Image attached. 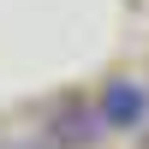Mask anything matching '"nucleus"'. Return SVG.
Wrapping results in <instances>:
<instances>
[{
  "label": "nucleus",
  "instance_id": "f03ea898",
  "mask_svg": "<svg viewBox=\"0 0 149 149\" xmlns=\"http://www.w3.org/2000/svg\"><path fill=\"white\" fill-rule=\"evenodd\" d=\"M102 113H95V107H84V102H72L66 113L54 119V137H48V149H84V143H95L102 137Z\"/></svg>",
  "mask_w": 149,
  "mask_h": 149
},
{
  "label": "nucleus",
  "instance_id": "f257e3e1",
  "mask_svg": "<svg viewBox=\"0 0 149 149\" xmlns=\"http://www.w3.org/2000/svg\"><path fill=\"white\" fill-rule=\"evenodd\" d=\"M95 113H102L107 131H137L149 119V90L137 78H107L102 84V102H95Z\"/></svg>",
  "mask_w": 149,
  "mask_h": 149
}]
</instances>
